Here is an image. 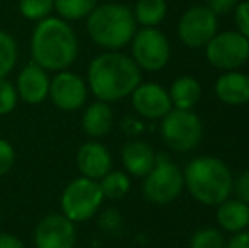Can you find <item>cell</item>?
Masks as SVG:
<instances>
[{
    "label": "cell",
    "instance_id": "obj_1",
    "mask_svg": "<svg viewBox=\"0 0 249 248\" xmlns=\"http://www.w3.org/2000/svg\"><path fill=\"white\" fill-rule=\"evenodd\" d=\"M89 87L102 102H115L131 95L141 83V68L121 51H105L89 65Z\"/></svg>",
    "mask_w": 249,
    "mask_h": 248
},
{
    "label": "cell",
    "instance_id": "obj_2",
    "mask_svg": "<svg viewBox=\"0 0 249 248\" xmlns=\"http://www.w3.org/2000/svg\"><path fill=\"white\" fill-rule=\"evenodd\" d=\"M31 53L33 61L46 72H61L78 57V38L68 20L50 16L34 27Z\"/></svg>",
    "mask_w": 249,
    "mask_h": 248
},
{
    "label": "cell",
    "instance_id": "obj_3",
    "mask_svg": "<svg viewBox=\"0 0 249 248\" xmlns=\"http://www.w3.org/2000/svg\"><path fill=\"white\" fill-rule=\"evenodd\" d=\"M185 189L203 206H219L232 194L234 177L226 162L215 156H197L183 170Z\"/></svg>",
    "mask_w": 249,
    "mask_h": 248
},
{
    "label": "cell",
    "instance_id": "obj_4",
    "mask_svg": "<svg viewBox=\"0 0 249 248\" xmlns=\"http://www.w3.org/2000/svg\"><path fill=\"white\" fill-rule=\"evenodd\" d=\"M138 31L134 14L124 3H102L87 17V33L90 39L107 51H119L131 44Z\"/></svg>",
    "mask_w": 249,
    "mask_h": 248
},
{
    "label": "cell",
    "instance_id": "obj_5",
    "mask_svg": "<svg viewBox=\"0 0 249 248\" xmlns=\"http://www.w3.org/2000/svg\"><path fill=\"white\" fill-rule=\"evenodd\" d=\"M185 189L183 170L171 162L166 153H158L156 163L144 177L142 192L154 204H170L181 195Z\"/></svg>",
    "mask_w": 249,
    "mask_h": 248
},
{
    "label": "cell",
    "instance_id": "obj_6",
    "mask_svg": "<svg viewBox=\"0 0 249 248\" xmlns=\"http://www.w3.org/2000/svg\"><path fill=\"white\" fill-rule=\"evenodd\" d=\"M202 136L203 124L192 109H171L161 119V138L173 152H192L202 141Z\"/></svg>",
    "mask_w": 249,
    "mask_h": 248
},
{
    "label": "cell",
    "instance_id": "obj_7",
    "mask_svg": "<svg viewBox=\"0 0 249 248\" xmlns=\"http://www.w3.org/2000/svg\"><path fill=\"white\" fill-rule=\"evenodd\" d=\"M100 184L97 180L78 177L65 187L61 195L63 214L73 223H82L95 216L104 202Z\"/></svg>",
    "mask_w": 249,
    "mask_h": 248
},
{
    "label": "cell",
    "instance_id": "obj_8",
    "mask_svg": "<svg viewBox=\"0 0 249 248\" xmlns=\"http://www.w3.org/2000/svg\"><path fill=\"white\" fill-rule=\"evenodd\" d=\"M132 60L141 70L160 72L171 58V44L166 34L158 27H141L131 41Z\"/></svg>",
    "mask_w": 249,
    "mask_h": 248
},
{
    "label": "cell",
    "instance_id": "obj_9",
    "mask_svg": "<svg viewBox=\"0 0 249 248\" xmlns=\"http://www.w3.org/2000/svg\"><path fill=\"white\" fill-rule=\"evenodd\" d=\"M203 50L209 65L220 72L239 70L249 61V39L237 31L217 33Z\"/></svg>",
    "mask_w": 249,
    "mask_h": 248
},
{
    "label": "cell",
    "instance_id": "obj_10",
    "mask_svg": "<svg viewBox=\"0 0 249 248\" xmlns=\"http://www.w3.org/2000/svg\"><path fill=\"white\" fill-rule=\"evenodd\" d=\"M219 17L207 5H194L181 14L178 20V39L192 50L205 44L219 33Z\"/></svg>",
    "mask_w": 249,
    "mask_h": 248
},
{
    "label": "cell",
    "instance_id": "obj_11",
    "mask_svg": "<svg viewBox=\"0 0 249 248\" xmlns=\"http://www.w3.org/2000/svg\"><path fill=\"white\" fill-rule=\"evenodd\" d=\"M131 102L139 116L151 121L163 119L173 109V104H171L168 90L156 82L139 83L132 90Z\"/></svg>",
    "mask_w": 249,
    "mask_h": 248
},
{
    "label": "cell",
    "instance_id": "obj_12",
    "mask_svg": "<svg viewBox=\"0 0 249 248\" xmlns=\"http://www.w3.org/2000/svg\"><path fill=\"white\" fill-rule=\"evenodd\" d=\"M34 242L36 248H75V225L65 214H50L39 221Z\"/></svg>",
    "mask_w": 249,
    "mask_h": 248
},
{
    "label": "cell",
    "instance_id": "obj_13",
    "mask_svg": "<svg viewBox=\"0 0 249 248\" xmlns=\"http://www.w3.org/2000/svg\"><path fill=\"white\" fill-rule=\"evenodd\" d=\"M54 106L63 111H76L87 100V83L76 73L61 70L50 82V94Z\"/></svg>",
    "mask_w": 249,
    "mask_h": 248
},
{
    "label": "cell",
    "instance_id": "obj_14",
    "mask_svg": "<svg viewBox=\"0 0 249 248\" xmlns=\"http://www.w3.org/2000/svg\"><path fill=\"white\" fill-rule=\"evenodd\" d=\"M17 95L27 104H41L50 94V78L44 68L36 63H29L20 70L17 76Z\"/></svg>",
    "mask_w": 249,
    "mask_h": 248
},
{
    "label": "cell",
    "instance_id": "obj_15",
    "mask_svg": "<svg viewBox=\"0 0 249 248\" xmlns=\"http://www.w3.org/2000/svg\"><path fill=\"white\" fill-rule=\"evenodd\" d=\"M76 165L82 172V177L92 180H100L112 169V156L104 145L90 141L80 146L76 153Z\"/></svg>",
    "mask_w": 249,
    "mask_h": 248
},
{
    "label": "cell",
    "instance_id": "obj_16",
    "mask_svg": "<svg viewBox=\"0 0 249 248\" xmlns=\"http://www.w3.org/2000/svg\"><path fill=\"white\" fill-rule=\"evenodd\" d=\"M215 95L226 106H246L249 104V75L239 70L224 72L215 80Z\"/></svg>",
    "mask_w": 249,
    "mask_h": 248
},
{
    "label": "cell",
    "instance_id": "obj_17",
    "mask_svg": "<svg viewBox=\"0 0 249 248\" xmlns=\"http://www.w3.org/2000/svg\"><path fill=\"white\" fill-rule=\"evenodd\" d=\"M122 163L134 177H146L156 163V153L146 141L134 139L122 148Z\"/></svg>",
    "mask_w": 249,
    "mask_h": 248
},
{
    "label": "cell",
    "instance_id": "obj_18",
    "mask_svg": "<svg viewBox=\"0 0 249 248\" xmlns=\"http://www.w3.org/2000/svg\"><path fill=\"white\" fill-rule=\"evenodd\" d=\"M215 218L219 226L227 233H241L248 229L249 225V206L239 199H226L217 206Z\"/></svg>",
    "mask_w": 249,
    "mask_h": 248
},
{
    "label": "cell",
    "instance_id": "obj_19",
    "mask_svg": "<svg viewBox=\"0 0 249 248\" xmlns=\"http://www.w3.org/2000/svg\"><path fill=\"white\" fill-rule=\"evenodd\" d=\"M170 99L173 109H194L202 99V85L197 78L190 75H181L173 80L170 90Z\"/></svg>",
    "mask_w": 249,
    "mask_h": 248
},
{
    "label": "cell",
    "instance_id": "obj_20",
    "mask_svg": "<svg viewBox=\"0 0 249 248\" xmlns=\"http://www.w3.org/2000/svg\"><path fill=\"white\" fill-rule=\"evenodd\" d=\"M82 126L87 134L92 138H100V136L110 133L112 126H114V114H112L108 104L99 100L87 107L82 117Z\"/></svg>",
    "mask_w": 249,
    "mask_h": 248
},
{
    "label": "cell",
    "instance_id": "obj_21",
    "mask_svg": "<svg viewBox=\"0 0 249 248\" xmlns=\"http://www.w3.org/2000/svg\"><path fill=\"white\" fill-rule=\"evenodd\" d=\"M134 19L142 27H158L168 14L166 0H138L132 9Z\"/></svg>",
    "mask_w": 249,
    "mask_h": 248
},
{
    "label": "cell",
    "instance_id": "obj_22",
    "mask_svg": "<svg viewBox=\"0 0 249 248\" xmlns=\"http://www.w3.org/2000/svg\"><path fill=\"white\" fill-rule=\"evenodd\" d=\"M54 12L65 20H82L99 5V0H53Z\"/></svg>",
    "mask_w": 249,
    "mask_h": 248
},
{
    "label": "cell",
    "instance_id": "obj_23",
    "mask_svg": "<svg viewBox=\"0 0 249 248\" xmlns=\"http://www.w3.org/2000/svg\"><path fill=\"white\" fill-rule=\"evenodd\" d=\"M100 189L104 197L108 199H122L131 189V180L129 175L121 170H110L107 175L100 179Z\"/></svg>",
    "mask_w": 249,
    "mask_h": 248
},
{
    "label": "cell",
    "instance_id": "obj_24",
    "mask_svg": "<svg viewBox=\"0 0 249 248\" xmlns=\"http://www.w3.org/2000/svg\"><path fill=\"white\" fill-rule=\"evenodd\" d=\"M17 43L7 31H0V78H5L17 63Z\"/></svg>",
    "mask_w": 249,
    "mask_h": 248
},
{
    "label": "cell",
    "instance_id": "obj_25",
    "mask_svg": "<svg viewBox=\"0 0 249 248\" xmlns=\"http://www.w3.org/2000/svg\"><path fill=\"white\" fill-rule=\"evenodd\" d=\"M19 12L24 19L39 22L54 12V2L53 0H19Z\"/></svg>",
    "mask_w": 249,
    "mask_h": 248
},
{
    "label": "cell",
    "instance_id": "obj_26",
    "mask_svg": "<svg viewBox=\"0 0 249 248\" xmlns=\"http://www.w3.org/2000/svg\"><path fill=\"white\" fill-rule=\"evenodd\" d=\"M190 248H226V240L219 229L202 228L194 233Z\"/></svg>",
    "mask_w": 249,
    "mask_h": 248
},
{
    "label": "cell",
    "instance_id": "obj_27",
    "mask_svg": "<svg viewBox=\"0 0 249 248\" xmlns=\"http://www.w3.org/2000/svg\"><path fill=\"white\" fill-rule=\"evenodd\" d=\"M17 89L7 78H0V114H10L17 106Z\"/></svg>",
    "mask_w": 249,
    "mask_h": 248
},
{
    "label": "cell",
    "instance_id": "obj_28",
    "mask_svg": "<svg viewBox=\"0 0 249 248\" xmlns=\"http://www.w3.org/2000/svg\"><path fill=\"white\" fill-rule=\"evenodd\" d=\"M232 14L236 31L249 39V0H239L236 9L232 10Z\"/></svg>",
    "mask_w": 249,
    "mask_h": 248
},
{
    "label": "cell",
    "instance_id": "obj_29",
    "mask_svg": "<svg viewBox=\"0 0 249 248\" xmlns=\"http://www.w3.org/2000/svg\"><path fill=\"white\" fill-rule=\"evenodd\" d=\"M16 162V150L5 139H0V177L5 175Z\"/></svg>",
    "mask_w": 249,
    "mask_h": 248
},
{
    "label": "cell",
    "instance_id": "obj_30",
    "mask_svg": "<svg viewBox=\"0 0 249 248\" xmlns=\"http://www.w3.org/2000/svg\"><path fill=\"white\" fill-rule=\"evenodd\" d=\"M232 192H236L237 199L249 206V170H244L237 179H234Z\"/></svg>",
    "mask_w": 249,
    "mask_h": 248
},
{
    "label": "cell",
    "instance_id": "obj_31",
    "mask_svg": "<svg viewBox=\"0 0 249 248\" xmlns=\"http://www.w3.org/2000/svg\"><path fill=\"white\" fill-rule=\"evenodd\" d=\"M237 3H239V0H207L205 5L219 17V16L232 14V10L236 9Z\"/></svg>",
    "mask_w": 249,
    "mask_h": 248
},
{
    "label": "cell",
    "instance_id": "obj_32",
    "mask_svg": "<svg viewBox=\"0 0 249 248\" xmlns=\"http://www.w3.org/2000/svg\"><path fill=\"white\" fill-rule=\"evenodd\" d=\"M226 248H249V231H241L234 233L232 238L227 242Z\"/></svg>",
    "mask_w": 249,
    "mask_h": 248
},
{
    "label": "cell",
    "instance_id": "obj_33",
    "mask_svg": "<svg viewBox=\"0 0 249 248\" xmlns=\"http://www.w3.org/2000/svg\"><path fill=\"white\" fill-rule=\"evenodd\" d=\"M0 248H26L17 236L9 233H0Z\"/></svg>",
    "mask_w": 249,
    "mask_h": 248
},
{
    "label": "cell",
    "instance_id": "obj_34",
    "mask_svg": "<svg viewBox=\"0 0 249 248\" xmlns=\"http://www.w3.org/2000/svg\"><path fill=\"white\" fill-rule=\"evenodd\" d=\"M248 228H249V225H248Z\"/></svg>",
    "mask_w": 249,
    "mask_h": 248
}]
</instances>
